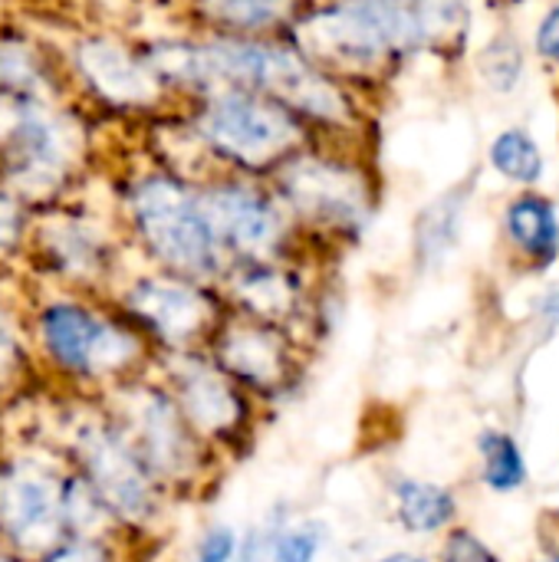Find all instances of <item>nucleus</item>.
<instances>
[{
	"label": "nucleus",
	"instance_id": "nucleus-26",
	"mask_svg": "<svg viewBox=\"0 0 559 562\" xmlns=\"http://www.w3.org/2000/svg\"><path fill=\"white\" fill-rule=\"evenodd\" d=\"M534 49H537L540 59L559 66V0L544 13V20L537 26V36H534Z\"/></svg>",
	"mask_w": 559,
	"mask_h": 562
},
{
	"label": "nucleus",
	"instance_id": "nucleus-20",
	"mask_svg": "<svg viewBox=\"0 0 559 562\" xmlns=\"http://www.w3.org/2000/svg\"><path fill=\"white\" fill-rule=\"evenodd\" d=\"M478 451L484 458V484L494 494H511V491L524 487L527 464H524L521 445L511 435H504V431H484L481 441H478Z\"/></svg>",
	"mask_w": 559,
	"mask_h": 562
},
{
	"label": "nucleus",
	"instance_id": "nucleus-2",
	"mask_svg": "<svg viewBox=\"0 0 559 562\" xmlns=\"http://www.w3.org/2000/svg\"><path fill=\"white\" fill-rule=\"evenodd\" d=\"M198 128L221 158H231L244 168H267L280 158H290L303 138L293 109L244 86L221 89L204 105Z\"/></svg>",
	"mask_w": 559,
	"mask_h": 562
},
{
	"label": "nucleus",
	"instance_id": "nucleus-31",
	"mask_svg": "<svg viewBox=\"0 0 559 562\" xmlns=\"http://www.w3.org/2000/svg\"><path fill=\"white\" fill-rule=\"evenodd\" d=\"M379 562H428L422 560V557H415V553H392V557H385V560Z\"/></svg>",
	"mask_w": 559,
	"mask_h": 562
},
{
	"label": "nucleus",
	"instance_id": "nucleus-32",
	"mask_svg": "<svg viewBox=\"0 0 559 562\" xmlns=\"http://www.w3.org/2000/svg\"><path fill=\"white\" fill-rule=\"evenodd\" d=\"M544 562H559V553H557V557H550V560H544Z\"/></svg>",
	"mask_w": 559,
	"mask_h": 562
},
{
	"label": "nucleus",
	"instance_id": "nucleus-10",
	"mask_svg": "<svg viewBox=\"0 0 559 562\" xmlns=\"http://www.w3.org/2000/svg\"><path fill=\"white\" fill-rule=\"evenodd\" d=\"M128 306L171 346L201 336L214 319V303L198 286L181 280H142L132 290Z\"/></svg>",
	"mask_w": 559,
	"mask_h": 562
},
{
	"label": "nucleus",
	"instance_id": "nucleus-33",
	"mask_svg": "<svg viewBox=\"0 0 559 562\" xmlns=\"http://www.w3.org/2000/svg\"><path fill=\"white\" fill-rule=\"evenodd\" d=\"M0 562H10V560H7V557H0Z\"/></svg>",
	"mask_w": 559,
	"mask_h": 562
},
{
	"label": "nucleus",
	"instance_id": "nucleus-19",
	"mask_svg": "<svg viewBox=\"0 0 559 562\" xmlns=\"http://www.w3.org/2000/svg\"><path fill=\"white\" fill-rule=\"evenodd\" d=\"M204 13L231 30L260 33L293 16L297 0H201Z\"/></svg>",
	"mask_w": 559,
	"mask_h": 562
},
{
	"label": "nucleus",
	"instance_id": "nucleus-8",
	"mask_svg": "<svg viewBox=\"0 0 559 562\" xmlns=\"http://www.w3.org/2000/svg\"><path fill=\"white\" fill-rule=\"evenodd\" d=\"M40 326H43V339H46L49 352L56 356V362L72 372L115 369L135 352V342L128 336L115 333L112 326L99 323L96 316H89L86 310L69 306V303L49 306L43 313Z\"/></svg>",
	"mask_w": 559,
	"mask_h": 562
},
{
	"label": "nucleus",
	"instance_id": "nucleus-25",
	"mask_svg": "<svg viewBox=\"0 0 559 562\" xmlns=\"http://www.w3.org/2000/svg\"><path fill=\"white\" fill-rule=\"evenodd\" d=\"M237 553V537L231 527H211L198 543V562H231Z\"/></svg>",
	"mask_w": 559,
	"mask_h": 562
},
{
	"label": "nucleus",
	"instance_id": "nucleus-16",
	"mask_svg": "<svg viewBox=\"0 0 559 562\" xmlns=\"http://www.w3.org/2000/svg\"><path fill=\"white\" fill-rule=\"evenodd\" d=\"M395 501H399V517L412 533H435L448 527L458 514V501L451 491L438 484H422V481H395Z\"/></svg>",
	"mask_w": 559,
	"mask_h": 562
},
{
	"label": "nucleus",
	"instance_id": "nucleus-9",
	"mask_svg": "<svg viewBox=\"0 0 559 562\" xmlns=\"http://www.w3.org/2000/svg\"><path fill=\"white\" fill-rule=\"evenodd\" d=\"M217 362L231 379L257 392H277L293 379V349L287 336L264 319L224 329L217 339Z\"/></svg>",
	"mask_w": 559,
	"mask_h": 562
},
{
	"label": "nucleus",
	"instance_id": "nucleus-15",
	"mask_svg": "<svg viewBox=\"0 0 559 562\" xmlns=\"http://www.w3.org/2000/svg\"><path fill=\"white\" fill-rule=\"evenodd\" d=\"M237 300L264 323H277V319H287L293 316L297 310V300H300V290H297V280L267 263V260H250V267L237 277Z\"/></svg>",
	"mask_w": 559,
	"mask_h": 562
},
{
	"label": "nucleus",
	"instance_id": "nucleus-5",
	"mask_svg": "<svg viewBox=\"0 0 559 562\" xmlns=\"http://www.w3.org/2000/svg\"><path fill=\"white\" fill-rule=\"evenodd\" d=\"M0 527L23 550H49L66 527L63 487L33 464H13L0 477Z\"/></svg>",
	"mask_w": 559,
	"mask_h": 562
},
{
	"label": "nucleus",
	"instance_id": "nucleus-30",
	"mask_svg": "<svg viewBox=\"0 0 559 562\" xmlns=\"http://www.w3.org/2000/svg\"><path fill=\"white\" fill-rule=\"evenodd\" d=\"M537 313H540V319H544V326H547L550 333H559V283L557 286H550V290L540 296Z\"/></svg>",
	"mask_w": 559,
	"mask_h": 562
},
{
	"label": "nucleus",
	"instance_id": "nucleus-13",
	"mask_svg": "<svg viewBox=\"0 0 559 562\" xmlns=\"http://www.w3.org/2000/svg\"><path fill=\"white\" fill-rule=\"evenodd\" d=\"M79 69L82 76L112 102H148L155 95V72L132 59L125 49L105 40H89L79 46Z\"/></svg>",
	"mask_w": 559,
	"mask_h": 562
},
{
	"label": "nucleus",
	"instance_id": "nucleus-3",
	"mask_svg": "<svg viewBox=\"0 0 559 562\" xmlns=\"http://www.w3.org/2000/svg\"><path fill=\"white\" fill-rule=\"evenodd\" d=\"M138 234L158 260L188 277H208L221 263V240L201 207V198L171 178H145L132 194Z\"/></svg>",
	"mask_w": 559,
	"mask_h": 562
},
{
	"label": "nucleus",
	"instance_id": "nucleus-11",
	"mask_svg": "<svg viewBox=\"0 0 559 562\" xmlns=\"http://www.w3.org/2000/svg\"><path fill=\"white\" fill-rule=\"evenodd\" d=\"M178 408L201 435H234L244 425L247 405L231 379L204 362L178 369Z\"/></svg>",
	"mask_w": 559,
	"mask_h": 562
},
{
	"label": "nucleus",
	"instance_id": "nucleus-12",
	"mask_svg": "<svg viewBox=\"0 0 559 562\" xmlns=\"http://www.w3.org/2000/svg\"><path fill=\"white\" fill-rule=\"evenodd\" d=\"M185 412L158 395V392H145L142 405H138V441H142V461L145 468L158 471V474H181L191 464L194 445H191V431L185 425Z\"/></svg>",
	"mask_w": 559,
	"mask_h": 562
},
{
	"label": "nucleus",
	"instance_id": "nucleus-23",
	"mask_svg": "<svg viewBox=\"0 0 559 562\" xmlns=\"http://www.w3.org/2000/svg\"><path fill=\"white\" fill-rule=\"evenodd\" d=\"M0 86L13 92H30L40 86L36 59L20 46H0Z\"/></svg>",
	"mask_w": 559,
	"mask_h": 562
},
{
	"label": "nucleus",
	"instance_id": "nucleus-4",
	"mask_svg": "<svg viewBox=\"0 0 559 562\" xmlns=\"http://www.w3.org/2000/svg\"><path fill=\"white\" fill-rule=\"evenodd\" d=\"M201 207L221 247H231L247 260H267L283 240V214L257 188L214 184L201 194Z\"/></svg>",
	"mask_w": 559,
	"mask_h": 562
},
{
	"label": "nucleus",
	"instance_id": "nucleus-6",
	"mask_svg": "<svg viewBox=\"0 0 559 562\" xmlns=\"http://www.w3.org/2000/svg\"><path fill=\"white\" fill-rule=\"evenodd\" d=\"M283 194L300 214L320 224L356 227L369 217L366 181L346 165H333L320 158L290 161L283 175Z\"/></svg>",
	"mask_w": 559,
	"mask_h": 562
},
{
	"label": "nucleus",
	"instance_id": "nucleus-18",
	"mask_svg": "<svg viewBox=\"0 0 559 562\" xmlns=\"http://www.w3.org/2000/svg\"><path fill=\"white\" fill-rule=\"evenodd\" d=\"M461 214H465V198L455 191V194H445L438 198L435 204H428L422 214H418V224H415V247H418V257L435 263L441 260L455 240H458V231H461Z\"/></svg>",
	"mask_w": 559,
	"mask_h": 562
},
{
	"label": "nucleus",
	"instance_id": "nucleus-14",
	"mask_svg": "<svg viewBox=\"0 0 559 562\" xmlns=\"http://www.w3.org/2000/svg\"><path fill=\"white\" fill-rule=\"evenodd\" d=\"M504 234L537 270L557 263L559 214L550 198L537 191H524L521 198H514L504 214Z\"/></svg>",
	"mask_w": 559,
	"mask_h": 562
},
{
	"label": "nucleus",
	"instance_id": "nucleus-17",
	"mask_svg": "<svg viewBox=\"0 0 559 562\" xmlns=\"http://www.w3.org/2000/svg\"><path fill=\"white\" fill-rule=\"evenodd\" d=\"M488 158H491V168L501 178L527 184V188H534L544 178V171H547V158H544L537 138L527 128H504L491 142Z\"/></svg>",
	"mask_w": 559,
	"mask_h": 562
},
{
	"label": "nucleus",
	"instance_id": "nucleus-21",
	"mask_svg": "<svg viewBox=\"0 0 559 562\" xmlns=\"http://www.w3.org/2000/svg\"><path fill=\"white\" fill-rule=\"evenodd\" d=\"M521 46L514 43V40H504V36H497L484 53H481V72H484V79L494 86V89H504V92H511L514 86H517V79H521Z\"/></svg>",
	"mask_w": 559,
	"mask_h": 562
},
{
	"label": "nucleus",
	"instance_id": "nucleus-29",
	"mask_svg": "<svg viewBox=\"0 0 559 562\" xmlns=\"http://www.w3.org/2000/svg\"><path fill=\"white\" fill-rule=\"evenodd\" d=\"M13 366H16V339L0 316V382L13 372Z\"/></svg>",
	"mask_w": 559,
	"mask_h": 562
},
{
	"label": "nucleus",
	"instance_id": "nucleus-7",
	"mask_svg": "<svg viewBox=\"0 0 559 562\" xmlns=\"http://www.w3.org/2000/svg\"><path fill=\"white\" fill-rule=\"evenodd\" d=\"M79 454L89 474V487L99 494L102 507L128 520H142L152 514L148 471L125 448V441L96 428L79 438Z\"/></svg>",
	"mask_w": 559,
	"mask_h": 562
},
{
	"label": "nucleus",
	"instance_id": "nucleus-28",
	"mask_svg": "<svg viewBox=\"0 0 559 562\" xmlns=\"http://www.w3.org/2000/svg\"><path fill=\"white\" fill-rule=\"evenodd\" d=\"M20 234V211L16 204L0 191V247H10Z\"/></svg>",
	"mask_w": 559,
	"mask_h": 562
},
{
	"label": "nucleus",
	"instance_id": "nucleus-22",
	"mask_svg": "<svg viewBox=\"0 0 559 562\" xmlns=\"http://www.w3.org/2000/svg\"><path fill=\"white\" fill-rule=\"evenodd\" d=\"M320 550H323V533L316 527H297L277 537L267 562H313Z\"/></svg>",
	"mask_w": 559,
	"mask_h": 562
},
{
	"label": "nucleus",
	"instance_id": "nucleus-27",
	"mask_svg": "<svg viewBox=\"0 0 559 562\" xmlns=\"http://www.w3.org/2000/svg\"><path fill=\"white\" fill-rule=\"evenodd\" d=\"M46 562H105V553L96 543H66L53 550Z\"/></svg>",
	"mask_w": 559,
	"mask_h": 562
},
{
	"label": "nucleus",
	"instance_id": "nucleus-1",
	"mask_svg": "<svg viewBox=\"0 0 559 562\" xmlns=\"http://www.w3.org/2000/svg\"><path fill=\"white\" fill-rule=\"evenodd\" d=\"M465 0H339L303 20L293 36L303 56L323 63H379L445 36Z\"/></svg>",
	"mask_w": 559,
	"mask_h": 562
},
{
	"label": "nucleus",
	"instance_id": "nucleus-24",
	"mask_svg": "<svg viewBox=\"0 0 559 562\" xmlns=\"http://www.w3.org/2000/svg\"><path fill=\"white\" fill-rule=\"evenodd\" d=\"M441 562H501L494 557V550L488 543H481L474 533L468 530H455L445 543Z\"/></svg>",
	"mask_w": 559,
	"mask_h": 562
}]
</instances>
